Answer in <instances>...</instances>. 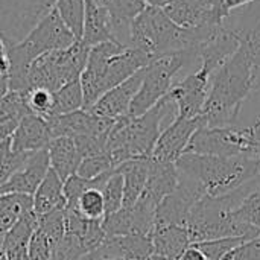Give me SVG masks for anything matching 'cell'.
I'll return each mask as SVG.
<instances>
[{
  "mask_svg": "<svg viewBox=\"0 0 260 260\" xmlns=\"http://www.w3.org/2000/svg\"><path fill=\"white\" fill-rule=\"evenodd\" d=\"M56 0H0V38L6 49L21 41Z\"/></svg>",
  "mask_w": 260,
  "mask_h": 260,
  "instance_id": "10",
  "label": "cell"
},
{
  "mask_svg": "<svg viewBox=\"0 0 260 260\" xmlns=\"http://www.w3.org/2000/svg\"><path fill=\"white\" fill-rule=\"evenodd\" d=\"M46 149L49 154L50 169H53L62 181L78 172L82 157L79 155L73 139L55 137L49 142Z\"/></svg>",
  "mask_w": 260,
  "mask_h": 260,
  "instance_id": "24",
  "label": "cell"
},
{
  "mask_svg": "<svg viewBox=\"0 0 260 260\" xmlns=\"http://www.w3.org/2000/svg\"><path fill=\"white\" fill-rule=\"evenodd\" d=\"M238 50L212 75L210 90L201 117L204 126L238 125L244 104L254 87V52L251 43L239 35Z\"/></svg>",
  "mask_w": 260,
  "mask_h": 260,
  "instance_id": "1",
  "label": "cell"
},
{
  "mask_svg": "<svg viewBox=\"0 0 260 260\" xmlns=\"http://www.w3.org/2000/svg\"><path fill=\"white\" fill-rule=\"evenodd\" d=\"M151 59L149 53L116 41L90 47L85 67L79 76L84 93V110L93 107L104 93L145 69Z\"/></svg>",
  "mask_w": 260,
  "mask_h": 260,
  "instance_id": "2",
  "label": "cell"
},
{
  "mask_svg": "<svg viewBox=\"0 0 260 260\" xmlns=\"http://www.w3.org/2000/svg\"><path fill=\"white\" fill-rule=\"evenodd\" d=\"M0 260H8L6 259V253L3 250V239L0 238Z\"/></svg>",
  "mask_w": 260,
  "mask_h": 260,
  "instance_id": "46",
  "label": "cell"
},
{
  "mask_svg": "<svg viewBox=\"0 0 260 260\" xmlns=\"http://www.w3.org/2000/svg\"><path fill=\"white\" fill-rule=\"evenodd\" d=\"M85 254L87 251L78 236L69 232L52 245V260H79Z\"/></svg>",
  "mask_w": 260,
  "mask_h": 260,
  "instance_id": "35",
  "label": "cell"
},
{
  "mask_svg": "<svg viewBox=\"0 0 260 260\" xmlns=\"http://www.w3.org/2000/svg\"><path fill=\"white\" fill-rule=\"evenodd\" d=\"M200 66L201 61L197 47L154 56L151 62L143 69L142 85L131 102L128 116L137 117L151 110L169 93L174 85V79L180 72L184 69L195 72L200 69Z\"/></svg>",
  "mask_w": 260,
  "mask_h": 260,
  "instance_id": "8",
  "label": "cell"
},
{
  "mask_svg": "<svg viewBox=\"0 0 260 260\" xmlns=\"http://www.w3.org/2000/svg\"><path fill=\"white\" fill-rule=\"evenodd\" d=\"M104 8L113 21L114 38L119 44L129 47V26L133 20L146 8L142 0H93Z\"/></svg>",
  "mask_w": 260,
  "mask_h": 260,
  "instance_id": "22",
  "label": "cell"
},
{
  "mask_svg": "<svg viewBox=\"0 0 260 260\" xmlns=\"http://www.w3.org/2000/svg\"><path fill=\"white\" fill-rule=\"evenodd\" d=\"M254 180L245 183L235 192L224 197L204 195L193 206L186 225L192 244L221 238L254 239L260 236V229L241 222L235 216V209L250 192Z\"/></svg>",
  "mask_w": 260,
  "mask_h": 260,
  "instance_id": "4",
  "label": "cell"
},
{
  "mask_svg": "<svg viewBox=\"0 0 260 260\" xmlns=\"http://www.w3.org/2000/svg\"><path fill=\"white\" fill-rule=\"evenodd\" d=\"M216 27L218 26L184 29L175 24L163 9L146 6L129 26V47L140 49L154 58L197 47L206 41Z\"/></svg>",
  "mask_w": 260,
  "mask_h": 260,
  "instance_id": "5",
  "label": "cell"
},
{
  "mask_svg": "<svg viewBox=\"0 0 260 260\" xmlns=\"http://www.w3.org/2000/svg\"><path fill=\"white\" fill-rule=\"evenodd\" d=\"M34 200V212L37 215H44L55 209L66 207V197H64V181L58 177L53 169H49L44 180L37 187L35 193L32 195Z\"/></svg>",
  "mask_w": 260,
  "mask_h": 260,
  "instance_id": "28",
  "label": "cell"
},
{
  "mask_svg": "<svg viewBox=\"0 0 260 260\" xmlns=\"http://www.w3.org/2000/svg\"><path fill=\"white\" fill-rule=\"evenodd\" d=\"M143 260H171V259H166V257H161V256H157V254H151L149 257H146V259Z\"/></svg>",
  "mask_w": 260,
  "mask_h": 260,
  "instance_id": "48",
  "label": "cell"
},
{
  "mask_svg": "<svg viewBox=\"0 0 260 260\" xmlns=\"http://www.w3.org/2000/svg\"><path fill=\"white\" fill-rule=\"evenodd\" d=\"M175 166L180 174L197 180L209 197L229 195L260 175V161L247 155L183 154Z\"/></svg>",
  "mask_w": 260,
  "mask_h": 260,
  "instance_id": "6",
  "label": "cell"
},
{
  "mask_svg": "<svg viewBox=\"0 0 260 260\" xmlns=\"http://www.w3.org/2000/svg\"><path fill=\"white\" fill-rule=\"evenodd\" d=\"M29 154H15L11 149V139L0 143V186L26 161Z\"/></svg>",
  "mask_w": 260,
  "mask_h": 260,
  "instance_id": "38",
  "label": "cell"
},
{
  "mask_svg": "<svg viewBox=\"0 0 260 260\" xmlns=\"http://www.w3.org/2000/svg\"><path fill=\"white\" fill-rule=\"evenodd\" d=\"M107 41H116L111 17L104 8L96 5L93 0H85V14H84L81 43L90 49L93 46Z\"/></svg>",
  "mask_w": 260,
  "mask_h": 260,
  "instance_id": "23",
  "label": "cell"
},
{
  "mask_svg": "<svg viewBox=\"0 0 260 260\" xmlns=\"http://www.w3.org/2000/svg\"><path fill=\"white\" fill-rule=\"evenodd\" d=\"M250 239L245 238H221V239H213V241H204V242H197L193 244L207 260H222L225 254H229L232 250L236 247L242 245Z\"/></svg>",
  "mask_w": 260,
  "mask_h": 260,
  "instance_id": "34",
  "label": "cell"
},
{
  "mask_svg": "<svg viewBox=\"0 0 260 260\" xmlns=\"http://www.w3.org/2000/svg\"><path fill=\"white\" fill-rule=\"evenodd\" d=\"M178 116L175 102L166 94L151 110L137 117L123 116L116 119L107 140V154L114 166L134 160L151 157L155 143L165 129L163 123H172Z\"/></svg>",
  "mask_w": 260,
  "mask_h": 260,
  "instance_id": "3",
  "label": "cell"
},
{
  "mask_svg": "<svg viewBox=\"0 0 260 260\" xmlns=\"http://www.w3.org/2000/svg\"><path fill=\"white\" fill-rule=\"evenodd\" d=\"M222 260H260V236L236 247L225 254Z\"/></svg>",
  "mask_w": 260,
  "mask_h": 260,
  "instance_id": "41",
  "label": "cell"
},
{
  "mask_svg": "<svg viewBox=\"0 0 260 260\" xmlns=\"http://www.w3.org/2000/svg\"><path fill=\"white\" fill-rule=\"evenodd\" d=\"M79 260H105L102 259V257H99L94 251H91V253H88V254H85L84 257H81Z\"/></svg>",
  "mask_w": 260,
  "mask_h": 260,
  "instance_id": "45",
  "label": "cell"
},
{
  "mask_svg": "<svg viewBox=\"0 0 260 260\" xmlns=\"http://www.w3.org/2000/svg\"><path fill=\"white\" fill-rule=\"evenodd\" d=\"M114 169H116V166H114L111 157L107 152H104V154H99V155L82 158L76 174L79 177H82V178L91 180V178H96L99 175L108 174V172H111Z\"/></svg>",
  "mask_w": 260,
  "mask_h": 260,
  "instance_id": "36",
  "label": "cell"
},
{
  "mask_svg": "<svg viewBox=\"0 0 260 260\" xmlns=\"http://www.w3.org/2000/svg\"><path fill=\"white\" fill-rule=\"evenodd\" d=\"M163 11L175 24L184 29L219 26L224 23L218 17L213 0H174Z\"/></svg>",
  "mask_w": 260,
  "mask_h": 260,
  "instance_id": "17",
  "label": "cell"
},
{
  "mask_svg": "<svg viewBox=\"0 0 260 260\" xmlns=\"http://www.w3.org/2000/svg\"><path fill=\"white\" fill-rule=\"evenodd\" d=\"M142 79H143V69L134 73L131 78H128L122 84L104 93L96 101V104L90 107L88 110L101 117H107L113 120L128 116L131 102L142 85Z\"/></svg>",
  "mask_w": 260,
  "mask_h": 260,
  "instance_id": "18",
  "label": "cell"
},
{
  "mask_svg": "<svg viewBox=\"0 0 260 260\" xmlns=\"http://www.w3.org/2000/svg\"><path fill=\"white\" fill-rule=\"evenodd\" d=\"M29 210H34V200L30 195L5 193L0 195V238Z\"/></svg>",
  "mask_w": 260,
  "mask_h": 260,
  "instance_id": "29",
  "label": "cell"
},
{
  "mask_svg": "<svg viewBox=\"0 0 260 260\" xmlns=\"http://www.w3.org/2000/svg\"><path fill=\"white\" fill-rule=\"evenodd\" d=\"M203 125L204 122L201 116L193 119L177 117L161 131L155 143V148L151 154V158L158 161L175 163L186 152V148L195 131Z\"/></svg>",
  "mask_w": 260,
  "mask_h": 260,
  "instance_id": "15",
  "label": "cell"
},
{
  "mask_svg": "<svg viewBox=\"0 0 260 260\" xmlns=\"http://www.w3.org/2000/svg\"><path fill=\"white\" fill-rule=\"evenodd\" d=\"M215 2V8L218 12V17L224 21L225 18H229L235 9L244 8L247 5H251L257 0H213Z\"/></svg>",
  "mask_w": 260,
  "mask_h": 260,
  "instance_id": "42",
  "label": "cell"
},
{
  "mask_svg": "<svg viewBox=\"0 0 260 260\" xmlns=\"http://www.w3.org/2000/svg\"><path fill=\"white\" fill-rule=\"evenodd\" d=\"M250 96H254V98H259L260 99V85H256V87L253 88V91H251Z\"/></svg>",
  "mask_w": 260,
  "mask_h": 260,
  "instance_id": "47",
  "label": "cell"
},
{
  "mask_svg": "<svg viewBox=\"0 0 260 260\" xmlns=\"http://www.w3.org/2000/svg\"><path fill=\"white\" fill-rule=\"evenodd\" d=\"M204 195L206 190L197 180L178 172V184L175 190L169 193L166 198H163V201L158 204L155 210L154 230L168 225L186 227L193 206Z\"/></svg>",
  "mask_w": 260,
  "mask_h": 260,
  "instance_id": "12",
  "label": "cell"
},
{
  "mask_svg": "<svg viewBox=\"0 0 260 260\" xmlns=\"http://www.w3.org/2000/svg\"><path fill=\"white\" fill-rule=\"evenodd\" d=\"M52 134L47 120L38 114L24 116L11 137V149L15 154H30L47 148Z\"/></svg>",
  "mask_w": 260,
  "mask_h": 260,
  "instance_id": "21",
  "label": "cell"
},
{
  "mask_svg": "<svg viewBox=\"0 0 260 260\" xmlns=\"http://www.w3.org/2000/svg\"><path fill=\"white\" fill-rule=\"evenodd\" d=\"M250 143L245 134V128L239 125L233 126H200L192 136L184 154L198 155H248Z\"/></svg>",
  "mask_w": 260,
  "mask_h": 260,
  "instance_id": "11",
  "label": "cell"
},
{
  "mask_svg": "<svg viewBox=\"0 0 260 260\" xmlns=\"http://www.w3.org/2000/svg\"><path fill=\"white\" fill-rule=\"evenodd\" d=\"M53 9L58 12L59 18L66 27L73 34L76 41L82 38L84 27V14H85V0H56Z\"/></svg>",
  "mask_w": 260,
  "mask_h": 260,
  "instance_id": "31",
  "label": "cell"
},
{
  "mask_svg": "<svg viewBox=\"0 0 260 260\" xmlns=\"http://www.w3.org/2000/svg\"><path fill=\"white\" fill-rule=\"evenodd\" d=\"M102 197L105 204V215H111L123 207V177L114 169L107 183L102 187Z\"/></svg>",
  "mask_w": 260,
  "mask_h": 260,
  "instance_id": "33",
  "label": "cell"
},
{
  "mask_svg": "<svg viewBox=\"0 0 260 260\" xmlns=\"http://www.w3.org/2000/svg\"><path fill=\"white\" fill-rule=\"evenodd\" d=\"M178 260H207L206 259V256L192 244L181 256H180V259Z\"/></svg>",
  "mask_w": 260,
  "mask_h": 260,
  "instance_id": "43",
  "label": "cell"
},
{
  "mask_svg": "<svg viewBox=\"0 0 260 260\" xmlns=\"http://www.w3.org/2000/svg\"><path fill=\"white\" fill-rule=\"evenodd\" d=\"M76 43L73 34L66 27L58 12L52 9L34 29L17 44L6 49L8 56V87L14 91L27 90V69L41 55L66 49Z\"/></svg>",
  "mask_w": 260,
  "mask_h": 260,
  "instance_id": "7",
  "label": "cell"
},
{
  "mask_svg": "<svg viewBox=\"0 0 260 260\" xmlns=\"http://www.w3.org/2000/svg\"><path fill=\"white\" fill-rule=\"evenodd\" d=\"M94 253L105 260H143L154 254V248L151 236L125 235L105 238Z\"/></svg>",
  "mask_w": 260,
  "mask_h": 260,
  "instance_id": "20",
  "label": "cell"
},
{
  "mask_svg": "<svg viewBox=\"0 0 260 260\" xmlns=\"http://www.w3.org/2000/svg\"><path fill=\"white\" fill-rule=\"evenodd\" d=\"M212 72L206 67H200L195 72L187 73L178 82H174L168 96L175 102L178 116L184 119H193L201 116L206 99L210 90Z\"/></svg>",
  "mask_w": 260,
  "mask_h": 260,
  "instance_id": "13",
  "label": "cell"
},
{
  "mask_svg": "<svg viewBox=\"0 0 260 260\" xmlns=\"http://www.w3.org/2000/svg\"><path fill=\"white\" fill-rule=\"evenodd\" d=\"M88 50L87 46L76 41L66 49L38 56L27 69V90L44 88L53 93L64 84L78 79L85 67Z\"/></svg>",
  "mask_w": 260,
  "mask_h": 260,
  "instance_id": "9",
  "label": "cell"
},
{
  "mask_svg": "<svg viewBox=\"0 0 260 260\" xmlns=\"http://www.w3.org/2000/svg\"><path fill=\"white\" fill-rule=\"evenodd\" d=\"M151 241L154 254L171 260L180 259V256L192 245L187 229L180 225L155 229L151 233Z\"/></svg>",
  "mask_w": 260,
  "mask_h": 260,
  "instance_id": "25",
  "label": "cell"
},
{
  "mask_svg": "<svg viewBox=\"0 0 260 260\" xmlns=\"http://www.w3.org/2000/svg\"><path fill=\"white\" fill-rule=\"evenodd\" d=\"M149 158L128 160L116 168L123 177V207H131L140 198L149 172Z\"/></svg>",
  "mask_w": 260,
  "mask_h": 260,
  "instance_id": "27",
  "label": "cell"
},
{
  "mask_svg": "<svg viewBox=\"0 0 260 260\" xmlns=\"http://www.w3.org/2000/svg\"><path fill=\"white\" fill-rule=\"evenodd\" d=\"M49 169L50 163L46 148L37 152H30L26 161L0 186V195L23 193L32 197Z\"/></svg>",
  "mask_w": 260,
  "mask_h": 260,
  "instance_id": "16",
  "label": "cell"
},
{
  "mask_svg": "<svg viewBox=\"0 0 260 260\" xmlns=\"http://www.w3.org/2000/svg\"><path fill=\"white\" fill-rule=\"evenodd\" d=\"M27 257L29 260H52V247L47 236L37 229L30 236L27 245Z\"/></svg>",
  "mask_w": 260,
  "mask_h": 260,
  "instance_id": "40",
  "label": "cell"
},
{
  "mask_svg": "<svg viewBox=\"0 0 260 260\" xmlns=\"http://www.w3.org/2000/svg\"><path fill=\"white\" fill-rule=\"evenodd\" d=\"M146 6H152V8H160L165 9L168 5H171L174 0H142Z\"/></svg>",
  "mask_w": 260,
  "mask_h": 260,
  "instance_id": "44",
  "label": "cell"
},
{
  "mask_svg": "<svg viewBox=\"0 0 260 260\" xmlns=\"http://www.w3.org/2000/svg\"><path fill=\"white\" fill-rule=\"evenodd\" d=\"M76 209L90 219H102L105 216V204H104L102 192L98 189L85 190L79 197L76 203Z\"/></svg>",
  "mask_w": 260,
  "mask_h": 260,
  "instance_id": "37",
  "label": "cell"
},
{
  "mask_svg": "<svg viewBox=\"0 0 260 260\" xmlns=\"http://www.w3.org/2000/svg\"><path fill=\"white\" fill-rule=\"evenodd\" d=\"M38 229L47 236L50 247L66 235V207L38 215Z\"/></svg>",
  "mask_w": 260,
  "mask_h": 260,
  "instance_id": "32",
  "label": "cell"
},
{
  "mask_svg": "<svg viewBox=\"0 0 260 260\" xmlns=\"http://www.w3.org/2000/svg\"><path fill=\"white\" fill-rule=\"evenodd\" d=\"M81 108H84V93L79 78L64 84L61 88L53 91V108L50 116L67 114Z\"/></svg>",
  "mask_w": 260,
  "mask_h": 260,
  "instance_id": "30",
  "label": "cell"
},
{
  "mask_svg": "<svg viewBox=\"0 0 260 260\" xmlns=\"http://www.w3.org/2000/svg\"><path fill=\"white\" fill-rule=\"evenodd\" d=\"M27 105L34 114L49 117L53 108V93L44 88H32L27 91Z\"/></svg>",
  "mask_w": 260,
  "mask_h": 260,
  "instance_id": "39",
  "label": "cell"
},
{
  "mask_svg": "<svg viewBox=\"0 0 260 260\" xmlns=\"http://www.w3.org/2000/svg\"><path fill=\"white\" fill-rule=\"evenodd\" d=\"M52 139L55 137H81V136H98L108 137L114 122L113 119L101 117L90 110H76L67 114L46 117Z\"/></svg>",
  "mask_w": 260,
  "mask_h": 260,
  "instance_id": "14",
  "label": "cell"
},
{
  "mask_svg": "<svg viewBox=\"0 0 260 260\" xmlns=\"http://www.w3.org/2000/svg\"><path fill=\"white\" fill-rule=\"evenodd\" d=\"M177 184H178V169L175 163L158 161V160L149 158L148 180L137 201L157 210L163 198L172 193Z\"/></svg>",
  "mask_w": 260,
  "mask_h": 260,
  "instance_id": "19",
  "label": "cell"
},
{
  "mask_svg": "<svg viewBox=\"0 0 260 260\" xmlns=\"http://www.w3.org/2000/svg\"><path fill=\"white\" fill-rule=\"evenodd\" d=\"M30 113L32 111L27 105V91L8 90L0 99V143L11 139L20 120Z\"/></svg>",
  "mask_w": 260,
  "mask_h": 260,
  "instance_id": "26",
  "label": "cell"
}]
</instances>
